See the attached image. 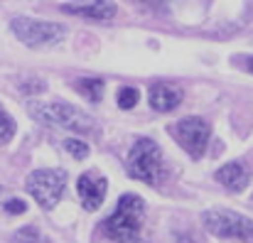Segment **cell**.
<instances>
[{
  "instance_id": "d6986e66",
  "label": "cell",
  "mask_w": 253,
  "mask_h": 243,
  "mask_svg": "<svg viewBox=\"0 0 253 243\" xmlns=\"http://www.w3.org/2000/svg\"><path fill=\"white\" fill-rule=\"evenodd\" d=\"M138 2H143V5H158V2H163V0H138Z\"/></svg>"
},
{
  "instance_id": "44dd1931",
  "label": "cell",
  "mask_w": 253,
  "mask_h": 243,
  "mask_svg": "<svg viewBox=\"0 0 253 243\" xmlns=\"http://www.w3.org/2000/svg\"><path fill=\"white\" fill-rule=\"evenodd\" d=\"M133 243H138V241H133Z\"/></svg>"
},
{
  "instance_id": "ac0fdd59",
  "label": "cell",
  "mask_w": 253,
  "mask_h": 243,
  "mask_svg": "<svg viewBox=\"0 0 253 243\" xmlns=\"http://www.w3.org/2000/svg\"><path fill=\"white\" fill-rule=\"evenodd\" d=\"M241 64H244V69H246V72H251V74H253V57H246Z\"/></svg>"
},
{
  "instance_id": "9a60e30c",
  "label": "cell",
  "mask_w": 253,
  "mask_h": 243,
  "mask_svg": "<svg viewBox=\"0 0 253 243\" xmlns=\"http://www.w3.org/2000/svg\"><path fill=\"white\" fill-rule=\"evenodd\" d=\"M138 98H140V93H138V88H133V86H123V88L118 91V106H121L123 111H130V108L138 103Z\"/></svg>"
},
{
  "instance_id": "8992f818",
  "label": "cell",
  "mask_w": 253,
  "mask_h": 243,
  "mask_svg": "<svg viewBox=\"0 0 253 243\" xmlns=\"http://www.w3.org/2000/svg\"><path fill=\"white\" fill-rule=\"evenodd\" d=\"M67 187L64 169H35L27 177V192L42 209H54Z\"/></svg>"
},
{
  "instance_id": "277c9868",
  "label": "cell",
  "mask_w": 253,
  "mask_h": 243,
  "mask_svg": "<svg viewBox=\"0 0 253 243\" xmlns=\"http://www.w3.org/2000/svg\"><path fill=\"white\" fill-rule=\"evenodd\" d=\"M128 174L145 182V184H158L163 174V153L160 145L150 138L135 140L128 155Z\"/></svg>"
},
{
  "instance_id": "30bf717a",
  "label": "cell",
  "mask_w": 253,
  "mask_h": 243,
  "mask_svg": "<svg viewBox=\"0 0 253 243\" xmlns=\"http://www.w3.org/2000/svg\"><path fill=\"white\" fill-rule=\"evenodd\" d=\"M216 179L224 187H229L231 192H244L249 187V182H251V169L244 162H229V164H224L216 172Z\"/></svg>"
},
{
  "instance_id": "9c48e42d",
  "label": "cell",
  "mask_w": 253,
  "mask_h": 243,
  "mask_svg": "<svg viewBox=\"0 0 253 243\" xmlns=\"http://www.w3.org/2000/svg\"><path fill=\"white\" fill-rule=\"evenodd\" d=\"M106 189H108V184H106V179H103L98 172H86V174L79 177V182H77L79 199H82L84 209H88V211H96V209L103 204Z\"/></svg>"
},
{
  "instance_id": "4fadbf2b",
  "label": "cell",
  "mask_w": 253,
  "mask_h": 243,
  "mask_svg": "<svg viewBox=\"0 0 253 243\" xmlns=\"http://www.w3.org/2000/svg\"><path fill=\"white\" fill-rule=\"evenodd\" d=\"M12 243H47V241H44V236H42L35 226H22V229L15 231Z\"/></svg>"
},
{
  "instance_id": "8fae6325",
  "label": "cell",
  "mask_w": 253,
  "mask_h": 243,
  "mask_svg": "<svg viewBox=\"0 0 253 243\" xmlns=\"http://www.w3.org/2000/svg\"><path fill=\"white\" fill-rule=\"evenodd\" d=\"M148 98H150V106L155 111L165 113V111H172V108H177L182 103V91L177 86H172V83H155L150 88Z\"/></svg>"
},
{
  "instance_id": "2e32d148",
  "label": "cell",
  "mask_w": 253,
  "mask_h": 243,
  "mask_svg": "<svg viewBox=\"0 0 253 243\" xmlns=\"http://www.w3.org/2000/svg\"><path fill=\"white\" fill-rule=\"evenodd\" d=\"M64 150H67L72 158H77V160H84L86 155H88V145H86V143H82V140H77V138L64 140Z\"/></svg>"
},
{
  "instance_id": "3957f363",
  "label": "cell",
  "mask_w": 253,
  "mask_h": 243,
  "mask_svg": "<svg viewBox=\"0 0 253 243\" xmlns=\"http://www.w3.org/2000/svg\"><path fill=\"white\" fill-rule=\"evenodd\" d=\"M15 37L32 47V49H42V47H54L64 40L67 27L59 22H47V20H35V17H12L10 22Z\"/></svg>"
},
{
  "instance_id": "e0dca14e",
  "label": "cell",
  "mask_w": 253,
  "mask_h": 243,
  "mask_svg": "<svg viewBox=\"0 0 253 243\" xmlns=\"http://www.w3.org/2000/svg\"><path fill=\"white\" fill-rule=\"evenodd\" d=\"M7 214H25V202H20V199H10V202H5V206H2Z\"/></svg>"
},
{
  "instance_id": "ba28073f",
  "label": "cell",
  "mask_w": 253,
  "mask_h": 243,
  "mask_svg": "<svg viewBox=\"0 0 253 243\" xmlns=\"http://www.w3.org/2000/svg\"><path fill=\"white\" fill-rule=\"evenodd\" d=\"M59 10L67 15L84 17V20H111L118 12L116 2L111 0H72V2L59 5Z\"/></svg>"
},
{
  "instance_id": "ffe728a7",
  "label": "cell",
  "mask_w": 253,
  "mask_h": 243,
  "mask_svg": "<svg viewBox=\"0 0 253 243\" xmlns=\"http://www.w3.org/2000/svg\"><path fill=\"white\" fill-rule=\"evenodd\" d=\"M0 197H2V187H0Z\"/></svg>"
},
{
  "instance_id": "7a4b0ae2",
  "label": "cell",
  "mask_w": 253,
  "mask_h": 243,
  "mask_svg": "<svg viewBox=\"0 0 253 243\" xmlns=\"http://www.w3.org/2000/svg\"><path fill=\"white\" fill-rule=\"evenodd\" d=\"M27 111L32 118H37L40 123L44 125H52V128H64V130H72V133H93L98 125L96 121L84 113L82 108L77 106H69V103H62V101H52V103H42V101H30L27 103Z\"/></svg>"
},
{
  "instance_id": "6da1fadb",
  "label": "cell",
  "mask_w": 253,
  "mask_h": 243,
  "mask_svg": "<svg viewBox=\"0 0 253 243\" xmlns=\"http://www.w3.org/2000/svg\"><path fill=\"white\" fill-rule=\"evenodd\" d=\"M145 219V202L138 194H123L118 199L116 211L101 224V234L113 243L138 241Z\"/></svg>"
},
{
  "instance_id": "5bb4252c",
  "label": "cell",
  "mask_w": 253,
  "mask_h": 243,
  "mask_svg": "<svg viewBox=\"0 0 253 243\" xmlns=\"http://www.w3.org/2000/svg\"><path fill=\"white\" fill-rule=\"evenodd\" d=\"M15 135V121L7 116V111L0 106V145L10 143V138Z\"/></svg>"
},
{
  "instance_id": "7c38bea8",
  "label": "cell",
  "mask_w": 253,
  "mask_h": 243,
  "mask_svg": "<svg viewBox=\"0 0 253 243\" xmlns=\"http://www.w3.org/2000/svg\"><path fill=\"white\" fill-rule=\"evenodd\" d=\"M74 86H77V91L84 96L86 101H91V103H98V101H101V96H103V81L96 79V77L79 79Z\"/></svg>"
},
{
  "instance_id": "52a82bcc",
  "label": "cell",
  "mask_w": 253,
  "mask_h": 243,
  "mask_svg": "<svg viewBox=\"0 0 253 243\" xmlns=\"http://www.w3.org/2000/svg\"><path fill=\"white\" fill-rule=\"evenodd\" d=\"M169 130H172L174 140H177L194 160H199V158L204 155V150H207V145H209L211 130H209V125H207L202 118H197V116L182 118V121H177Z\"/></svg>"
},
{
  "instance_id": "5b68a950",
  "label": "cell",
  "mask_w": 253,
  "mask_h": 243,
  "mask_svg": "<svg viewBox=\"0 0 253 243\" xmlns=\"http://www.w3.org/2000/svg\"><path fill=\"white\" fill-rule=\"evenodd\" d=\"M202 226L219 239H239L253 243V221L229 209H209L202 214Z\"/></svg>"
}]
</instances>
